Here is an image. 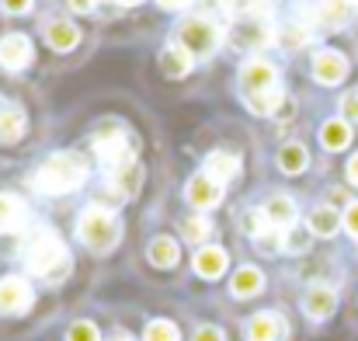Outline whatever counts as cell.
I'll return each mask as SVG.
<instances>
[{
  "instance_id": "1",
  "label": "cell",
  "mask_w": 358,
  "mask_h": 341,
  "mask_svg": "<svg viewBox=\"0 0 358 341\" xmlns=\"http://www.w3.org/2000/svg\"><path fill=\"white\" fill-rule=\"evenodd\" d=\"M21 261H24V268H28L31 275L45 279L49 286H59V282L73 272V258H70L66 244L59 240V233H52V230H45V227L31 230V233L24 237V244H21Z\"/></svg>"
},
{
  "instance_id": "2",
  "label": "cell",
  "mask_w": 358,
  "mask_h": 341,
  "mask_svg": "<svg viewBox=\"0 0 358 341\" xmlns=\"http://www.w3.org/2000/svg\"><path fill=\"white\" fill-rule=\"evenodd\" d=\"M84 181H87V160L80 153L63 150V153H52L42 160V167L31 178V188L38 195H70V192L84 188Z\"/></svg>"
},
{
  "instance_id": "3",
  "label": "cell",
  "mask_w": 358,
  "mask_h": 341,
  "mask_svg": "<svg viewBox=\"0 0 358 341\" xmlns=\"http://www.w3.org/2000/svg\"><path fill=\"white\" fill-rule=\"evenodd\" d=\"M77 237H80V244H84L87 251L108 254V251L122 240V223L112 209L91 206V209H84L80 220H77Z\"/></svg>"
},
{
  "instance_id": "4",
  "label": "cell",
  "mask_w": 358,
  "mask_h": 341,
  "mask_svg": "<svg viewBox=\"0 0 358 341\" xmlns=\"http://www.w3.org/2000/svg\"><path fill=\"white\" fill-rule=\"evenodd\" d=\"M220 42H223V32L216 28V21H209V18H185L181 25H178V46L195 60H206V56H213L216 49H220Z\"/></svg>"
},
{
  "instance_id": "5",
  "label": "cell",
  "mask_w": 358,
  "mask_h": 341,
  "mask_svg": "<svg viewBox=\"0 0 358 341\" xmlns=\"http://www.w3.org/2000/svg\"><path fill=\"white\" fill-rule=\"evenodd\" d=\"M271 42H275V32L268 18H237L230 25V46L240 53H257Z\"/></svg>"
},
{
  "instance_id": "6",
  "label": "cell",
  "mask_w": 358,
  "mask_h": 341,
  "mask_svg": "<svg viewBox=\"0 0 358 341\" xmlns=\"http://www.w3.org/2000/svg\"><path fill=\"white\" fill-rule=\"evenodd\" d=\"M91 146H94V153H98V160H101L105 167H115V164H122V160L136 157V153H132V143H129V136L122 132V125H115V122L101 125V129L94 132Z\"/></svg>"
},
{
  "instance_id": "7",
  "label": "cell",
  "mask_w": 358,
  "mask_h": 341,
  "mask_svg": "<svg viewBox=\"0 0 358 341\" xmlns=\"http://www.w3.org/2000/svg\"><path fill=\"white\" fill-rule=\"evenodd\" d=\"M240 95H261V91H271L278 88V67L261 60V56H250L243 67H240Z\"/></svg>"
},
{
  "instance_id": "8",
  "label": "cell",
  "mask_w": 358,
  "mask_h": 341,
  "mask_svg": "<svg viewBox=\"0 0 358 341\" xmlns=\"http://www.w3.org/2000/svg\"><path fill=\"white\" fill-rule=\"evenodd\" d=\"M31 60H35V49H31V39H28V35L10 32V35L0 39V67H3L7 74H21V70H28Z\"/></svg>"
},
{
  "instance_id": "9",
  "label": "cell",
  "mask_w": 358,
  "mask_h": 341,
  "mask_svg": "<svg viewBox=\"0 0 358 341\" xmlns=\"http://www.w3.org/2000/svg\"><path fill=\"white\" fill-rule=\"evenodd\" d=\"M348 70H352V67H348V56L338 53V49H320V53L313 56V81L324 84V88L345 84Z\"/></svg>"
},
{
  "instance_id": "10",
  "label": "cell",
  "mask_w": 358,
  "mask_h": 341,
  "mask_svg": "<svg viewBox=\"0 0 358 341\" xmlns=\"http://www.w3.org/2000/svg\"><path fill=\"white\" fill-rule=\"evenodd\" d=\"M42 39L49 42V49L70 53V49H77V42H80V28H77L70 18H45V21H42Z\"/></svg>"
},
{
  "instance_id": "11",
  "label": "cell",
  "mask_w": 358,
  "mask_h": 341,
  "mask_svg": "<svg viewBox=\"0 0 358 341\" xmlns=\"http://www.w3.org/2000/svg\"><path fill=\"white\" fill-rule=\"evenodd\" d=\"M285 317L278 314H254L243 321V338L247 341H285Z\"/></svg>"
},
{
  "instance_id": "12",
  "label": "cell",
  "mask_w": 358,
  "mask_h": 341,
  "mask_svg": "<svg viewBox=\"0 0 358 341\" xmlns=\"http://www.w3.org/2000/svg\"><path fill=\"white\" fill-rule=\"evenodd\" d=\"M28 202L14 192H0V233H21L28 230Z\"/></svg>"
},
{
  "instance_id": "13",
  "label": "cell",
  "mask_w": 358,
  "mask_h": 341,
  "mask_svg": "<svg viewBox=\"0 0 358 341\" xmlns=\"http://www.w3.org/2000/svg\"><path fill=\"white\" fill-rule=\"evenodd\" d=\"M227 265H230V254H227V247H220V244H206V247H199L195 251V258H192V268H195V275L199 279H220L223 272H227Z\"/></svg>"
},
{
  "instance_id": "14",
  "label": "cell",
  "mask_w": 358,
  "mask_h": 341,
  "mask_svg": "<svg viewBox=\"0 0 358 341\" xmlns=\"http://www.w3.org/2000/svg\"><path fill=\"white\" fill-rule=\"evenodd\" d=\"M108 185H112V192H115L119 199H132L136 188L143 185V167H139V160L129 157V160H122L115 167H108Z\"/></svg>"
},
{
  "instance_id": "15",
  "label": "cell",
  "mask_w": 358,
  "mask_h": 341,
  "mask_svg": "<svg viewBox=\"0 0 358 341\" xmlns=\"http://www.w3.org/2000/svg\"><path fill=\"white\" fill-rule=\"evenodd\" d=\"M28 307H31L28 282L17 275H3L0 279V314H24Z\"/></svg>"
},
{
  "instance_id": "16",
  "label": "cell",
  "mask_w": 358,
  "mask_h": 341,
  "mask_svg": "<svg viewBox=\"0 0 358 341\" xmlns=\"http://www.w3.org/2000/svg\"><path fill=\"white\" fill-rule=\"evenodd\" d=\"M185 199H188L195 209H213V206H220V199H223V185L213 181L209 174H195V178H188V185H185Z\"/></svg>"
},
{
  "instance_id": "17",
  "label": "cell",
  "mask_w": 358,
  "mask_h": 341,
  "mask_svg": "<svg viewBox=\"0 0 358 341\" xmlns=\"http://www.w3.org/2000/svg\"><path fill=\"white\" fill-rule=\"evenodd\" d=\"M338 310V293L331 286H310L303 293V314L310 321H327Z\"/></svg>"
},
{
  "instance_id": "18",
  "label": "cell",
  "mask_w": 358,
  "mask_h": 341,
  "mask_svg": "<svg viewBox=\"0 0 358 341\" xmlns=\"http://www.w3.org/2000/svg\"><path fill=\"white\" fill-rule=\"evenodd\" d=\"M352 0H320L317 11H313V21L324 28V32H341L348 21H352Z\"/></svg>"
},
{
  "instance_id": "19",
  "label": "cell",
  "mask_w": 358,
  "mask_h": 341,
  "mask_svg": "<svg viewBox=\"0 0 358 341\" xmlns=\"http://www.w3.org/2000/svg\"><path fill=\"white\" fill-rule=\"evenodd\" d=\"M202 167H206L202 174H209L213 181L230 185V181L240 174V157H237V153H227V150H213V153H206Z\"/></svg>"
},
{
  "instance_id": "20",
  "label": "cell",
  "mask_w": 358,
  "mask_h": 341,
  "mask_svg": "<svg viewBox=\"0 0 358 341\" xmlns=\"http://www.w3.org/2000/svg\"><path fill=\"white\" fill-rule=\"evenodd\" d=\"M264 216H268V223L275 230H289V227H296V216H299V209H296V202L285 195V192H278V195H271L264 206Z\"/></svg>"
},
{
  "instance_id": "21",
  "label": "cell",
  "mask_w": 358,
  "mask_h": 341,
  "mask_svg": "<svg viewBox=\"0 0 358 341\" xmlns=\"http://www.w3.org/2000/svg\"><path fill=\"white\" fill-rule=\"evenodd\" d=\"M230 289H234V296H237V300H250V296H257V293L264 289V272H261V268H254V265H243V268H237V275L230 279Z\"/></svg>"
},
{
  "instance_id": "22",
  "label": "cell",
  "mask_w": 358,
  "mask_h": 341,
  "mask_svg": "<svg viewBox=\"0 0 358 341\" xmlns=\"http://www.w3.org/2000/svg\"><path fill=\"white\" fill-rule=\"evenodd\" d=\"M275 164L282 174H303L310 167V150L303 143H285L278 153H275Z\"/></svg>"
},
{
  "instance_id": "23",
  "label": "cell",
  "mask_w": 358,
  "mask_h": 341,
  "mask_svg": "<svg viewBox=\"0 0 358 341\" xmlns=\"http://www.w3.org/2000/svg\"><path fill=\"white\" fill-rule=\"evenodd\" d=\"M306 227H310V233L313 237H334L338 230H341V216H338V209L327 202V206H317L313 213H310V220H306Z\"/></svg>"
},
{
  "instance_id": "24",
  "label": "cell",
  "mask_w": 358,
  "mask_h": 341,
  "mask_svg": "<svg viewBox=\"0 0 358 341\" xmlns=\"http://www.w3.org/2000/svg\"><path fill=\"white\" fill-rule=\"evenodd\" d=\"M192 63H195V60H192L181 46H164V49H160V70H164L167 77H174V81H178V77H188V74H192Z\"/></svg>"
},
{
  "instance_id": "25",
  "label": "cell",
  "mask_w": 358,
  "mask_h": 341,
  "mask_svg": "<svg viewBox=\"0 0 358 341\" xmlns=\"http://www.w3.org/2000/svg\"><path fill=\"white\" fill-rule=\"evenodd\" d=\"M320 143H324V150H331V153L345 150V146L352 143V125H348L345 118H327V122L320 125Z\"/></svg>"
},
{
  "instance_id": "26",
  "label": "cell",
  "mask_w": 358,
  "mask_h": 341,
  "mask_svg": "<svg viewBox=\"0 0 358 341\" xmlns=\"http://www.w3.org/2000/svg\"><path fill=\"white\" fill-rule=\"evenodd\" d=\"M28 129V118L17 105H3L0 109V143H17Z\"/></svg>"
},
{
  "instance_id": "27",
  "label": "cell",
  "mask_w": 358,
  "mask_h": 341,
  "mask_svg": "<svg viewBox=\"0 0 358 341\" xmlns=\"http://www.w3.org/2000/svg\"><path fill=\"white\" fill-rule=\"evenodd\" d=\"M146 258H150L153 268H174V265H178V244H174L171 237H153Z\"/></svg>"
},
{
  "instance_id": "28",
  "label": "cell",
  "mask_w": 358,
  "mask_h": 341,
  "mask_svg": "<svg viewBox=\"0 0 358 341\" xmlns=\"http://www.w3.org/2000/svg\"><path fill=\"white\" fill-rule=\"evenodd\" d=\"M310 39H313L310 25H299V21H292V25H282V32L275 35V42H278L285 53H296V49L310 46Z\"/></svg>"
},
{
  "instance_id": "29",
  "label": "cell",
  "mask_w": 358,
  "mask_h": 341,
  "mask_svg": "<svg viewBox=\"0 0 358 341\" xmlns=\"http://www.w3.org/2000/svg\"><path fill=\"white\" fill-rule=\"evenodd\" d=\"M285 102V91L282 88H271V91H261V95H247L243 105L250 109L254 115H275Z\"/></svg>"
},
{
  "instance_id": "30",
  "label": "cell",
  "mask_w": 358,
  "mask_h": 341,
  "mask_svg": "<svg viewBox=\"0 0 358 341\" xmlns=\"http://www.w3.org/2000/svg\"><path fill=\"white\" fill-rule=\"evenodd\" d=\"M220 7L237 18H268V0H220Z\"/></svg>"
},
{
  "instance_id": "31",
  "label": "cell",
  "mask_w": 358,
  "mask_h": 341,
  "mask_svg": "<svg viewBox=\"0 0 358 341\" xmlns=\"http://www.w3.org/2000/svg\"><path fill=\"white\" fill-rule=\"evenodd\" d=\"M181 233H185V240H188V244L202 247V244L209 240V233H213V223H209L206 216H188V220L181 223Z\"/></svg>"
},
{
  "instance_id": "32",
  "label": "cell",
  "mask_w": 358,
  "mask_h": 341,
  "mask_svg": "<svg viewBox=\"0 0 358 341\" xmlns=\"http://www.w3.org/2000/svg\"><path fill=\"white\" fill-rule=\"evenodd\" d=\"M310 237H313L310 227H299V223H296V227H289L282 233V251H285V254H303V251L310 247Z\"/></svg>"
},
{
  "instance_id": "33",
  "label": "cell",
  "mask_w": 358,
  "mask_h": 341,
  "mask_svg": "<svg viewBox=\"0 0 358 341\" xmlns=\"http://www.w3.org/2000/svg\"><path fill=\"white\" fill-rule=\"evenodd\" d=\"M143 341H181V335H178V324L174 321H150L146 324V331H143Z\"/></svg>"
},
{
  "instance_id": "34",
  "label": "cell",
  "mask_w": 358,
  "mask_h": 341,
  "mask_svg": "<svg viewBox=\"0 0 358 341\" xmlns=\"http://www.w3.org/2000/svg\"><path fill=\"white\" fill-rule=\"evenodd\" d=\"M271 230V223H268V216H264V209H247L243 213V233L247 237H261V233H268Z\"/></svg>"
},
{
  "instance_id": "35",
  "label": "cell",
  "mask_w": 358,
  "mask_h": 341,
  "mask_svg": "<svg viewBox=\"0 0 358 341\" xmlns=\"http://www.w3.org/2000/svg\"><path fill=\"white\" fill-rule=\"evenodd\" d=\"M66 341H101L98 324L94 321H73L70 331H66Z\"/></svg>"
},
{
  "instance_id": "36",
  "label": "cell",
  "mask_w": 358,
  "mask_h": 341,
  "mask_svg": "<svg viewBox=\"0 0 358 341\" xmlns=\"http://www.w3.org/2000/svg\"><path fill=\"white\" fill-rule=\"evenodd\" d=\"M341 118L345 122H358V88L341 98Z\"/></svg>"
},
{
  "instance_id": "37",
  "label": "cell",
  "mask_w": 358,
  "mask_h": 341,
  "mask_svg": "<svg viewBox=\"0 0 358 341\" xmlns=\"http://www.w3.org/2000/svg\"><path fill=\"white\" fill-rule=\"evenodd\" d=\"M341 227L348 230L352 237H358V202H348V209H345V216H341Z\"/></svg>"
},
{
  "instance_id": "38",
  "label": "cell",
  "mask_w": 358,
  "mask_h": 341,
  "mask_svg": "<svg viewBox=\"0 0 358 341\" xmlns=\"http://www.w3.org/2000/svg\"><path fill=\"white\" fill-rule=\"evenodd\" d=\"M192 341H227V335H223L220 328H213V324H202V328L192 335Z\"/></svg>"
},
{
  "instance_id": "39",
  "label": "cell",
  "mask_w": 358,
  "mask_h": 341,
  "mask_svg": "<svg viewBox=\"0 0 358 341\" xmlns=\"http://www.w3.org/2000/svg\"><path fill=\"white\" fill-rule=\"evenodd\" d=\"M0 11L17 18V14H28L31 11V0H0Z\"/></svg>"
},
{
  "instance_id": "40",
  "label": "cell",
  "mask_w": 358,
  "mask_h": 341,
  "mask_svg": "<svg viewBox=\"0 0 358 341\" xmlns=\"http://www.w3.org/2000/svg\"><path fill=\"white\" fill-rule=\"evenodd\" d=\"M66 7H70L73 14H91V11L98 7V0H66Z\"/></svg>"
},
{
  "instance_id": "41",
  "label": "cell",
  "mask_w": 358,
  "mask_h": 341,
  "mask_svg": "<svg viewBox=\"0 0 358 341\" xmlns=\"http://www.w3.org/2000/svg\"><path fill=\"white\" fill-rule=\"evenodd\" d=\"M157 4H160L164 11H185V7H188L192 0H157Z\"/></svg>"
},
{
  "instance_id": "42",
  "label": "cell",
  "mask_w": 358,
  "mask_h": 341,
  "mask_svg": "<svg viewBox=\"0 0 358 341\" xmlns=\"http://www.w3.org/2000/svg\"><path fill=\"white\" fill-rule=\"evenodd\" d=\"M345 171H348V181L358 185V153H352V160H348V167H345Z\"/></svg>"
},
{
  "instance_id": "43",
  "label": "cell",
  "mask_w": 358,
  "mask_h": 341,
  "mask_svg": "<svg viewBox=\"0 0 358 341\" xmlns=\"http://www.w3.org/2000/svg\"><path fill=\"white\" fill-rule=\"evenodd\" d=\"M108 341H132V338H129L125 331H115V335H112V338H108Z\"/></svg>"
},
{
  "instance_id": "44",
  "label": "cell",
  "mask_w": 358,
  "mask_h": 341,
  "mask_svg": "<svg viewBox=\"0 0 358 341\" xmlns=\"http://www.w3.org/2000/svg\"><path fill=\"white\" fill-rule=\"evenodd\" d=\"M112 4H122V7H132V4H143V0H112Z\"/></svg>"
},
{
  "instance_id": "45",
  "label": "cell",
  "mask_w": 358,
  "mask_h": 341,
  "mask_svg": "<svg viewBox=\"0 0 358 341\" xmlns=\"http://www.w3.org/2000/svg\"><path fill=\"white\" fill-rule=\"evenodd\" d=\"M352 4H358V0H352Z\"/></svg>"
}]
</instances>
